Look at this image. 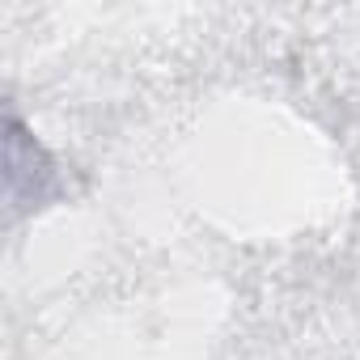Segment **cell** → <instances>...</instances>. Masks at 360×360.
<instances>
[]
</instances>
